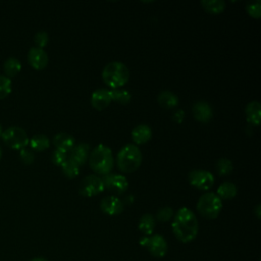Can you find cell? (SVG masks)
<instances>
[{
  "label": "cell",
  "instance_id": "6da1fadb",
  "mask_svg": "<svg viewBox=\"0 0 261 261\" xmlns=\"http://www.w3.org/2000/svg\"><path fill=\"white\" fill-rule=\"evenodd\" d=\"M171 228L174 237L181 243L194 241L199 231V223L195 213L187 208H179L173 216Z\"/></svg>",
  "mask_w": 261,
  "mask_h": 261
},
{
  "label": "cell",
  "instance_id": "7a4b0ae2",
  "mask_svg": "<svg viewBox=\"0 0 261 261\" xmlns=\"http://www.w3.org/2000/svg\"><path fill=\"white\" fill-rule=\"evenodd\" d=\"M88 160L92 170L100 175L109 174L114 165L111 149L102 144L92 150Z\"/></svg>",
  "mask_w": 261,
  "mask_h": 261
},
{
  "label": "cell",
  "instance_id": "3957f363",
  "mask_svg": "<svg viewBox=\"0 0 261 261\" xmlns=\"http://www.w3.org/2000/svg\"><path fill=\"white\" fill-rule=\"evenodd\" d=\"M102 80L109 88L119 89L128 82L129 70L126 65L120 61H111L104 66Z\"/></svg>",
  "mask_w": 261,
  "mask_h": 261
},
{
  "label": "cell",
  "instance_id": "277c9868",
  "mask_svg": "<svg viewBox=\"0 0 261 261\" xmlns=\"http://www.w3.org/2000/svg\"><path fill=\"white\" fill-rule=\"evenodd\" d=\"M142 160V152L134 144L125 145L116 155V165L120 171L125 173L136 171L141 166Z\"/></svg>",
  "mask_w": 261,
  "mask_h": 261
},
{
  "label": "cell",
  "instance_id": "5b68a950",
  "mask_svg": "<svg viewBox=\"0 0 261 261\" xmlns=\"http://www.w3.org/2000/svg\"><path fill=\"white\" fill-rule=\"evenodd\" d=\"M222 209V202L215 193L208 192L200 197L197 203L199 214L206 219H215Z\"/></svg>",
  "mask_w": 261,
  "mask_h": 261
},
{
  "label": "cell",
  "instance_id": "8992f818",
  "mask_svg": "<svg viewBox=\"0 0 261 261\" xmlns=\"http://www.w3.org/2000/svg\"><path fill=\"white\" fill-rule=\"evenodd\" d=\"M1 137L6 145L18 150L25 148L30 141L27 132L18 125H11L5 128Z\"/></svg>",
  "mask_w": 261,
  "mask_h": 261
},
{
  "label": "cell",
  "instance_id": "52a82bcc",
  "mask_svg": "<svg viewBox=\"0 0 261 261\" xmlns=\"http://www.w3.org/2000/svg\"><path fill=\"white\" fill-rule=\"evenodd\" d=\"M140 244L148 249L150 254L156 258L164 257L168 250V245L161 234H153L151 237H143Z\"/></svg>",
  "mask_w": 261,
  "mask_h": 261
},
{
  "label": "cell",
  "instance_id": "ba28073f",
  "mask_svg": "<svg viewBox=\"0 0 261 261\" xmlns=\"http://www.w3.org/2000/svg\"><path fill=\"white\" fill-rule=\"evenodd\" d=\"M104 184L102 177L90 174L82 179L79 186V193L83 197H94L104 191Z\"/></svg>",
  "mask_w": 261,
  "mask_h": 261
},
{
  "label": "cell",
  "instance_id": "9c48e42d",
  "mask_svg": "<svg viewBox=\"0 0 261 261\" xmlns=\"http://www.w3.org/2000/svg\"><path fill=\"white\" fill-rule=\"evenodd\" d=\"M190 184L199 190H209L214 185L213 174L204 169H194L188 175Z\"/></svg>",
  "mask_w": 261,
  "mask_h": 261
},
{
  "label": "cell",
  "instance_id": "30bf717a",
  "mask_svg": "<svg viewBox=\"0 0 261 261\" xmlns=\"http://www.w3.org/2000/svg\"><path fill=\"white\" fill-rule=\"evenodd\" d=\"M102 180L104 184V188H106L108 191L112 192L115 195L123 194L128 188L126 177L122 174H106L102 177Z\"/></svg>",
  "mask_w": 261,
  "mask_h": 261
},
{
  "label": "cell",
  "instance_id": "8fae6325",
  "mask_svg": "<svg viewBox=\"0 0 261 261\" xmlns=\"http://www.w3.org/2000/svg\"><path fill=\"white\" fill-rule=\"evenodd\" d=\"M100 209L103 213L114 216L120 214L123 211L124 204L119 198L115 196H108L101 200Z\"/></svg>",
  "mask_w": 261,
  "mask_h": 261
},
{
  "label": "cell",
  "instance_id": "7c38bea8",
  "mask_svg": "<svg viewBox=\"0 0 261 261\" xmlns=\"http://www.w3.org/2000/svg\"><path fill=\"white\" fill-rule=\"evenodd\" d=\"M28 61L34 68L43 69L47 66L49 58L44 49L34 46L28 52Z\"/></svg>",
  "mask_w": 261,
  "mask_h": 261
},
{
  "label": "cell",
  "instance_id": "4fadbf2b",
  "mask_svg": "<svg viewBox=\"0 0 261 261\" xmlns=\"http://www.w3.org/2000/svg\"><path fill=\"white\" fill-rule=\"evenodd\" d=\"M193 116L200 122L207 123L213 116V110L210 104L206 101H197L192 107Z\"/></svg>",
  "mask_w": 261,
  "mask_h": 261
},
{
  "label": "cell",
  "instance_id": "5bb4252c",
  "mask_svg": "<svg viewBox=\"0 0 261 261\" xmlns=\"http://www.w3.org/2000/svg\"><path fill=\"white\" fill-rule=\"evenodd\" d=\"M69 152L70 153L68 155V159L74 162L76 165L81 166L85 164L89 159L90 146L87 143H80L75 145Z\"/></svg>",
  "mask_w": 261,
  "mask_h": 261
},
{
  "label": "cell",
  "instance_id": "9a60e30c",
  "mask_svg": "<svg viewBox=\"0 0 261 261\" xmlns=\"http://www.w3.org/2000/svg\"><path fill=\"white\" fill-rule=\"evenodd\" d=\"M110 93L106 89H98L91 96V104L97 110H103L109 106L111 102Z\"/></svg>",
  "mask_w": 261,
  "mask_h": 261
},
{
  "label": "cell",
  "instance_id": "2e32d148",
  "mask_svg": "<svg viewBox=\"0 0 261 261\" xmlns=\"http://www.w3.org/2000/svg\"><path fill=\"white\" fill-rule=\"evenodd\" d=\"M152 138V129L147 124H139L132 132V139L137 145H143Z\"/></svg>",
  "mask_w": 261,
  "mask_h": 261
},
{
  "label": "cell",
  "instance_id": "e0dca14e",
  "mask_svg": "<svg viewBox=\"0 0 261 261\" xmlns=\"http://www.w3.org/2000/svg\"><path fill=\"white\" fill-rule=\"evenodd\" d=\"M74 138L67 133H58L53 137V144L56 149L69 152L74 147Z\"/></svg>",
  "mask_w": 261,
  "mask_h": 261
},
{
  "label": "cell",
  "instance_id": "ac0fdd59",
  "mask_svg": "<svg viewBox=\"0 0 261 261\" xmlns=\"http://www.w3.org/2000/svg\"><path fill=\"white\" fill-rule=\"evenodd\" d=\"M246 117L248 122L253 125H259L261 120V105L258 101H251L246 106Z\"/></svg>",
  "mask_w": 261,
  "mask_h": 261
},
{
  "label": "cell",
  "instance_id": "d6986e66",
  "mask_svg": "<svg viewBox=\"0 0 261 261\" xmlns=\"http://www.w3.org/2000/svg\"><path fill=\"white\" fill-rule=\"evenodd\" d=\"M157 101L161 107L166 109L175 108L179 102L177 96L168 90L161 91L157 97Z\"/></svg>",
  "mask_w": 261,
  "mask_h": 261
},
{
  "label": "cell",
  "instance_id": "ffe728a7",
  "mask_svg": "<svg viewBox=\"0 0 261 261\" xmlns=\"http://www.w3.org/2000/svg\"><path fill=\"white\" fill-rule=\"evenodd\" d=\"M238 194V188L233 182L224 181L222 182L216 192V195L220 200H230L233 199Z\"/></svg>",
  "mask_w": 261,
  "mask_h": 261
},
{
  "label": "cell",
  "instance_id": "44dd1931",
  "mask_svg": "<svg viewBox=\"0 0 261 261\" xmlns=\"http://www.w3.org/2000/svg\"><path fill=\"white\" fill-rule=\"evenodd\" d=\"M155 218L152 214L149 213L142 215L138 223L139 230L145 236H151L155 229Z\"/></svg>",
  "mask_w": 261,
  "mask_h": 261
},
{
  "label": "cell",
  "instance_id": "7402d4cb",
  "mask_svg": "<svg viewBox=\"0 0 261 261\" xmlns=\"http://www.w3.org/2000/svg\"><path fill=\"white\" fill-rule=\"evenodd\" d=\"M21 68L20 60L15 56H9L5 59L3 63V69L5 72V75L8 77L16 75Z\"/></svg>",
  "mask_w": 261,
  "mask_h": 261
},
{
  "label": "cell",
  "instance_id": "603a6c76",
  "mask_svg": "<svg viewBox=\"0 0 261 261\" xmlns=\"http://www.w3.org/2000/svg\"><path fill=\"white\" fill-rule=\"evenodd\" d=\"M201 5L211 14L221 13L225 8V2L223 0H202Z\"/></svg>",
  "mask_w": 261,
  "mask_h": 261
},
{
  "label": "cell",
  "instance_id": "cb8c5ba5",
  "mask_svg": "<svg viewBox=\"0 0 261 261\" xmlns=\"http://www.w3.org/2000/svg\"><path fill=\"white\" fill-rule=\"evenodd\" d=\"M32 149L36 151H43L46 150L50 146L49 138L44 134H37L34 135L29 141Z\"/></svg>",
  "mask_w": 261,
  "mask_h": 261
},
{
  "label": "cell",
  "instance_id": "d4e9b609",
  "mask_svg": "<svg viewBox=\"0 0 261 261\" xmlns=\"http://www.w3.org/2000/svg\"><path fill=\"white\" fill-rule=\"evenodd\" d=\"M110 93V97L111 100H114L120 104L126 105L130 99H132V95L125 91V90H121V89H112L109 91Z\"/></svg>",
  "mask_w": 261,
  "mask_h": 261
},
{
  "label": "cell",
  "instance_id": "484cf974",
  "mask_svg": "<svg viewBox=\"0 0 261 261\" xmlns=\"http://www.w3.org/2000/svg\"><path fill=\"white\" fill-rule=\"evenodd\" d=\"M216 170L219 175L226 176L230 174L233 170L232 162L227 158H220L216 162Z\"/></svg>",
  "mask_w": 261,
  "mask_h": 261
},
{
  "label": "cell",
  "instance_id": "4316f807",
  "mask_svg": "<svg viewBox=\"0 0 261 261\" xmlns=\"http://www.w3.org/2000/svg\"><path fill=\"white\" fill-rule=\"evenodd\" d=\"M61 170L62 173L68 177V178H74L79 175L80 173V166L76 165L74 162L71 160L67 159L62 165H61Z\"/></svg>",
  "mask_w": 261,
  "mask_h": 261
},
{
  "label": "cell",
  "instance_id": "83f0119b",
  "mask_svg": "<svg viewBox=\"0 0 261 261\" xmlns=\"http://www.w3.org/2000/svg\"><path fill=\"white\" fill-rule=\"evenodd\" d=\"M11 92V79L5 74H0V99L5 98Z\"/></svg>",
  "mask_w": 261,
  "mask_h": 261
},
{
  "label": "cell",
  "instance_id": "f1b7e54d",
  "mask_svg": "<svg viewBox=\"0 0 261 261\" xmlns=\"http://www.w3.org/2000/svg\"><path fill=\"white\" fill-rule=\"evenodd\" d=\"M247 12L254 18H260L261 16V1H250L246 5Z\"/></svg>",
  "mask_w": 261,
  "mask_h": 261
},
{
  "label": "cell",
  "instance_id": "f546056e",
  "mask_svg": "<svg viewBox=\"0 0 261 261\" xmlns=\"http://www.w3.org/2000/svg\"><path fill=\"white\" fill-rule=\"evenodd\" d=\"M34 41L36 43V47L43 49L49 42V36L46 31H38L34 36Z\"/></svg>",
  "mask_w": 261,
  "mask_h": 261
},
{
  "label": "cell",
  "instance_id": "4dcf8cb0",
  "mask_svg": "<svg viewBox=\"0 0 261 261\" xmlns=\"http://www.w3.org/2000/svg\"><path fill=\"white\" fill-rule=\"evenodd\" d=\"M67 159H68V155H67L66 152H63V151L58 150V149H55V150L52 152L51 160H52V162H53L55 165L61 166Z\"/></svg>",
  "mask_w": 261,
  "mask_h": 261
},
{
  "label": "cell",
  "instance_id": "1f68e13d",
  "mask_svg": "<svg viewBox=\"0 0 261 261\" xmlns=\"http://www.w3.org/2000/svg\"><path fill=\"white\" fill-rule=\"evenodd\" d=\"M172 216H173V210L171 207H167V206L160 208L156 214L157 220H159L161 222L168 221Z\"/></svg>",
  "mask_w": 261,
  "mask_h": 261
},
{
  "label": "cell",
  "instance_id": "d6a6232c",
  "mask_svg": "<svg viewBox=\"0 0 261 261\" xmlns=\"http://www.w3.org/2000/svg\"><path fill=\"white\" fill-rule=\"evenodd\" d=\"M19 158L21 159V161L25 164H31L34 162L35 160V155L33 153V151L31 149L28 148H22L19 151Z\"/></svg>",
  "mask_w": 261,
  "mask_h": 261
},
{
  "label": "cell",
  "instance_id": "836d02e7",
  "mask_svg": "<svg viewBox=\"0 0 261 261\" xmlns=\"http://www.w3.org/2000/svg\"><path fill=\"white\" fill-rule=\"evenodd\" d=\"M184 116H185V112L182 111V110H178L177 112H175V114H174V116H173V119H175L176 117L178 118L176 121L177 122H181L182 121V119H184Z\"/></svg>",
  "mask_w": 261,
  "mask_h": 261
},
{
  "label": "cell",
  "instance_id": "e575fe53",
  "mask_svg": "<svg viewBox=\"0 0 261 261\" xmlns=\"http://www.w3.org/2000/svg\"><path fill=\"white\" fill-rule=\"evenodd\" d=\"M260 211H261V205H260V204H257L256 207H255V209H254V212H255V214H256V216H257L258 219H259L260 216H261Z\"/></svg>",
  "mask_w": 261,
  "mask_h": 261
},
{
  "label": "cell",
  "instance_id": "d590c367",
  "mask_svg": "<svg viewBox=\"0 0 261 261\" xmlns=\"http://www.w3.org/2000/svg\"><path fill=\"white\" fill-rule=\"evenodd\" d=\"M30 261H49V260H47V259L44 258V257H35V258L31 259Z\"/></svg>",
  "mask_w": 261,
  "mask_h": 261
},
{
  "label": "cell",
  "instance_id": "8d00e7d4",
  "mask_svg": "<svg viewBox=\"0 0 261 261\" xmlns=\"http://www.w3.org/2000/svg\"><path fill=\"white\" fill-rule=\"evenodd\" d=\"M2 133H3V128H2V125L0 124V137L2 136Z\"/></svg>",
  "mask_w": 261,
  "mask_h": 261
},
{
  "label": "cell",
  "instance_id": "74e56055",
  "mask_svg": "<svg viewBox=\"0 0 261 261\" xmlns=\"http://www.w3.org/2000/svg\"><path fill=\"white\" fill-rule=\"evenodd\" d=\"M1 156H2V148L0 146V158H1Z\"/></svg>",
  "mask_w": 261,
  "mask_h": 261
}]
</instances>
